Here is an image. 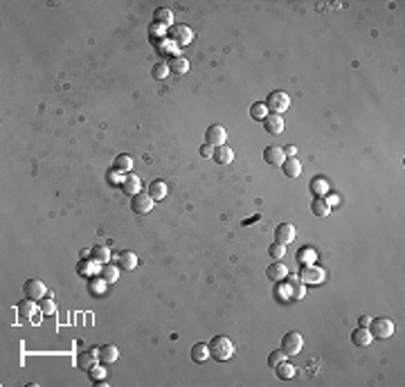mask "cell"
<instances>
[{
    "label": "cell",
    "mask_w": 405,
    "mask_h": 387,
    "mask_svg": "<svg viewBox=\"0 0 405 387\" xmlns=\"http://www.w3.org/2000/svg\"><path fill=\"white\" fill-rule=\"evenodd\" d=\"M207 347H209V358H214V360H219V362L230 360V358L235 356V345H232V340L225 338V335H214Z\"/></svg>",
    "instance_id": "obj_1"
},
{
    "label": "cell",
    "mask_w": 405,
    "mask_h": 387,
    "mask_svg": "<svg viewBox=\"0 0 405 387\" xmlns=\"http://www.w3.org/2000/svg\"><path fill=\"white\" fill-rule=\"evenodd\" d=\"M367 329L374 340H387L394 333V322H392L390 317H376V320H369Z\"/></svg>",
    "instance_id": "obj_2"
},
{
    "label": "cell",
    "mask_w": 405,
    "mask_h": 387,
    "mask_svg": "<svg viewBox=\"0 0 405 387\" xmlns=\"http://www.w3.org/2000/svg\"><path fill=\"white\" fill-rule=\"evenodd\" d=\"M300 280L302 284H311V286H320V284L327 280V272H324L320 266H313V264H304L300 272Z\"/></svg>",
    "instance_id": "obj_3"
},
{
    "label": "cell",
    "mask_w": 405,
    "mask_h": 387,
    "mask_svg": "<svg viewBox=\"0 0 405 387\" xmlns=\"http://www.w3.org/2000/svg\"><path fill=\"white\" fill-rule=\"evenodd\" d=\"M302 347H304V338H302V333L297 331H288L286 335L282 338V351L284 356H297L302 351Z\"/></svg>",
    "instance_id": "obj_4"
},
{
    "label": "cell",
    "mask_w": 405,
    "mask_h": 387,
    "mask_svg": "<svg viewBox=\"0 0 405 387\" xmlns=\"http://www.w3.org/2000/svg\"><path fill=\"white\" fill-rule=\"evenodd\" d=\"M268 113H277V115H282L284 111L290 106V97L286 93H282V90H275V93L268 95V99L264 101Z\"/></svg>",
    "instance_id": "obj_5"
},
{
    "label": "cell",
    "mask_w": 405,
    "mask_h": 387,
    "mask_svg": "<svg viewBox=\"0 0 405 387\" xmlns=\"http://www.w3.org/2000/svg\"><path fill=\"white\" fill-rule=\"evenodd\" d=\"M23 293H25V297H30L34 302H41L45 295H48V288H45V284L41 280H27L23 284Z\"/></svg>",
    "instance_id": "obj_6"
},
{
    "label": "cell",
    "mask_w": 405,
    "mask_h": 387,
    "mask_svg": "<svg viewBox=\"0 0 405 387\" xmlns=\"http://www.w3.org/2000/svg\"><path fill=\"white\" fill-rule=\"evenodd\" d=\"M225 140H227V131L221 126V124H212V126L207 128V133H205V144L221 146V144H225Z\"/></svg>",
    "instance_id": "obj_7"
},
{
    "label": "cell",
    "mask_w": 405,
    "mask_h": 387,
    "mask_svg": "<svg viewBox=\"0 0 405 387\" xmlns=\"http://www.w3.org/2000/svg\"><path fill=\"white\" fill-rule=\"evenodd\" d=\"M286 288H288V297H290V302H300V299L306 295V286L302 284L300 277H295V275H288V277H286Z\"/></svg>",
    "instance_id": "obj_8"
},
{
    "label": "cell",
    "mask_w": 405,
    "mask_h": 387,
    "mask_svg": "<svg viewBox=\"0 0 405 387\" xmlns=\"http://www.w3.org/2000/svg\"><path fill=\"white\" fill-rule=\"evenodd\" d=\"M153 203H156V201L149 196V191H146V193H135L133 201H131V207H133L135 214H149L153 209Z\"/></svg>",
    "instance_id": "obj_9"
},
{
    "label": "cell",
    "mask_w": 405,
    "mask_h": 387,
    "mask_svg": "<svg viewBox=\"0 0 405 387\" xmlns=\"http://www.w3.org/2000/svg\"><path fill=\"white\" fill-rule=\"evenodd\" d=\"M295 225H290V223H282V225H277L275 227V236H277V243H282V246H288V243H293L295 241Z\"/></svg>",
    "instance_id": "obj_10"
},
{
    "label": "cell",
    "mask_w": 405,
    "mask_h": 387,
    "mask_svg": "<svg viewBox=\"0 0 405 387\" xmlns=\"http://www.w3.org/2000/svg\"><path fill=\"white\" fill-rule=\"evenodd\" d=\"M97 360H99V347H93L90 351H83V354L77 356V367H79V369H86V372H88L90 367H95Z\"/></svg>",
    "instance_id": "obj_11"
},
{
    "label": "cell",
    "mask_w": 405,
    "mask_h": 387,
    "mask_svg": "<svg viewBox=\"0 0 405 387\" xmlns=\"http://www.w3.org/2000/svg\"><path fill=\"white\" fill-rule=\"evenodd\" d=\"M264 126L270 135H279L284 131V117L277 115V113H268V115L264 117Z\"/></svg>",
    "instance_id": "obj_12"
},
{
    "label": "cell",
    "mask_w": 405,
    "mask_h": 387,
    "mask_svg": "<svg viewBox=\"0 0 405 387\" xmlns=\"http://www.w3.org/2000/svg\"><path fill=\"white\" fill-rule=\"evenodd\" d=\"M264 160L268 164H272V167H282V162L286 160V156H284V149H279V146H266Z\"/></svg>",
    "instance_id": "obj_13"
},
{
    "label": "cell",
    "mask_w": 405,
    "mask_h": 387,
    "mask_svg": "<svg viewBox=\"0 0 405 387\" xmlns=\"http://www.w3.org/2000/svg\"><path fill=\"white\" fill-rule=\"evenodd\" d=\"M119 187H122L124 193H129V196L133 193V196H135V193H140L142 180H140V176H135V174L129 171V176H124V178H122V185H119Z\"/></svg>",
    "instance_id": "obj_14"
},
{
    "label": "cell",
    "mask_w": 405,
    "mask_h": 387,
    "mask_svg": "<svg viewBox=\"0 0 405 387\" xmlns=\"http://www.w3.org/2000/svg\"><path fill=\"white\" fill-rule=\"evenodd\" d=\"M266 277L270 282H284L288 277V268L282 264V261H275L272 266H268V270H266Z\"/></svg>",
    "instance_id": "obj_15"
},
{
    "label": "cell",
    "mask_w": 405,
    "mask_h": 387,
    "mask_svg": "<svg viewBox=\"0 0 405 387\" xmlns=\"http://www.w3.org/2000/svg\"><path fill=\"white\" fill-rule=\"evenodd\" d=\"M117 266L124 270H133L138 268V254L131 252V250H122V252L117 254Z\"/></svg>",
    "instance_id": "obj_16"
},
{
    "label": "cell",
    "mask_w": 405,
    "mask_h": 387,
    "mask_svg": "<svg viewBox=\"0 0 405 387\" xmlns=\"http://www.w3.org/2000/svg\"><path fill=\"white\" fill-rule=\"evenodd\" d=\"M212 160H214V162H219V164H230L232 160H235V151H232L227 144L214 146V156H212Z\"/></svg>",
    "instance_id": "obj_17"
},
{
    "label": "cell",
    "mask_w": 405,
    "mask_h": 387,
    "mask_svg": "<svg viewBox=\"0 0 405 387\" xmlns=\"http://www.w3.org/2000/svg\"><path fill=\"white\" fill-rule=\"evenodd\" d=\"M309 187H311V193H315V198H324L329 193V180L324 176H315Z\"/></svg>",
    "instance_id": "obj_18"
},
{
    "label": "cell",
    "mask_w": 405,
    "mask_h": 387,
    "mask_svg": "<svg viewBox=\"0 0 405 387\" xmlns=\"http://www.w3.org/2000/svg\"><path fill=\"white\" fill-rule=\"evenodd\" d=\"M282 169H284V176H286V178H297L302 174V162L297 158H286V160L282 162Z\"/></svg>",
    "instance_id": "obj_19"
},
{
    "label": "cell",
    "mask_w": 405,
    "mask_h": 387,
    "mask_svg": "<svg viewBox=\"0 0 405 387\" xmlns=\"http://www.w3.org/2000/svg\"><path fill=\"white\" fill-rule=\"evenodd\" d=\"M171 38L176 41V45H187V43H191L194 34H191V30L187 25H178L174 32H171Z\"/></svg>",
    "instance_id": "obj_20"
},
{
    "label": "cell",
    "mask_w": 405,
    "mask_h": 387,
    "mask_svg": "<svg viewBox=\"0 0 405 387\" xmlns=\"http://www.w3.org/2000/svg\"><path fill=\"white\" fill-rule=\"evenodd\" d=\"M372 333H369V329L367 327H358L356 331L351 333V342L356 345V347H367L369 342H372Z\"/></svg>",
    "instance_id": "obj_21"
},
{
    "label": "cell",
    "mask_w": 405,
    "mask_h": 387,
    "mask_svg": "<svg viewBox=\"0 0 405 387\" xmlns=\"http://www.w3.org/2000/svg\"><path fill=\"white\" fill-rule=\"evenodd\" d=\"M38 309H41V306H38L34 299L27 297L25 302H20V304H18V315L23 317V320H30V317L36 315V311H38Z\"/></svg>",
    "instance_id": "obj_22"
},
{
    "label": "cell",
    "mask_w": 405,
    "mask_h": 387,
    "mask_svg": "<svg viewBox=\"0 0 405 387\" xmlns=\"http://www.w3.org/2000/svg\"><path fill=\"white\" fill-rule=\"evenodd\" d=\"M167 193H169V187H167V183H162V180H153L149 185V196L153 201H162Z\"/></svg>",
    "instance_id": "obj_23"
},
{
    "label": "cell",
    "mask_w": 405,
    "mask_h": 387,
    "mask_svg": "<svg viewBox=\"0 0 405 387\" xmlns=\"http://www.w3.org/2000/svg\"><path fill=\"white\" fill-rule=\"evenodd\" d=\"M117 358H119V351H117L115 345H104V347H99V360H101V362H115Z\"/></svg>",
    "instance_id": "obj_24"
},
{
    "label": "cell",
    "mask_w": 405,
    "mask_h": 387,
    "mask_svg": "<svg viewBox=\"0 0 405 387\" xmlns=\"http://www.w3.org/2000/svg\"><path fill=\"white\" fill-rule=\"evenodd\" d=\"M275 374L279 378H284V380H288V378H295L297 376V369H295L290 362H286V360H282L279 365L275 367Z\"/></svg>",
    "instance_id": "obj_25"
},
{
    "label": "cell",
    "mask_w": 405,
    "mask_h": 387,
    "mask_svg": "<svg viewBox=\"0 0 405 387\" xmlns=\"http://www.w3.org/2000/svg\"><path fill=\"white\" fill-rule=\"evenodd\" d=\"M209 358V347L203 342H196L191 347V360L194 362H205Z\"/></svg>",
    "instance_id": "obj_26"
},
{
    "label": "cell",
    "mask_w": 405,
    "mask_h": 387,
    "mask_svg": "<svg viewBox=\"0 0 405 387\" xmlns=\"http://www.w3.org/2000/svg\"><path fill=\"white\" fill-rule=\"evenodd\" d=\"M99 270H101V277H104L106 284H115V282H117V277H119V268H117V266L101 264Z\"/></svg>",
    "instance_id": "obj_27"
},
{
    "label": "cell",
    "mask_w": 405,
    "mask_h": 387,
    "mask_svg": "<svg viewBox=\"0 0 405 387\" xmlns=\"http://www.w3.org/2000/svg\"><path fill=\"white\" fill-rule=\"evenodd\" d=\"M311 212L315 216H320V219H324V216L331 214V205L324 201V198H315V201L311 203Z\"/></svg>",
    "instance_id": "obj_28"
},
{
    "label": "cell",
    "mask_w": 405,
    "mask_h": 387,
    "mask_svg": "<svg viewBox=\"0 0 405 387\" xmlns=\"http://www.w3.org/2000/svg\"><path fill=\"white\" fill-rule=\"evenodd\" d=\"M153 20H156V25L160 27H167L174 23V14H171V9H156V16H153Z\"/></svg>",
    "instance_id": "obj_29"
},
{
    "label": "cell",
    "mask_w": 405,
    "mask_h": 387,
    "mask_svg": "<svg viewBox=\"0 0 405 387\" xmlns=\"http://www.w3.org/2000/svg\"><path fill=\"white\" fill-rule=\"evenodd\" d=\"M169 70L176 72V75H185V72L189 70V61L182 59V56H174V59H171V63H169Z\"/></svg>",
    "instance_id": "obj_30"
},
{
    "label": "cell",
    "mask_w": 405,
    "mask_h": 387,
    "mask_svg": "<svg viewBox=\"0 0 405 387\" xmlns=\"http://www.w3.org/2000/svg\"><path fill=\"white\" fill-rule=\"evenodd\" d=\"M131 167H133V158L126 156V153H122V156L115 158V169L117 171H131Z\"/></svg>",
    "instance_id": "obj_31"
},
{
    "label": "cell",
    "mask_w": 405,
    "mask_h": 387,
    "mask_svg": "<svg viewBox=\"0 0 405 387\" xmlns=\"http://www.w3.org/2000/svg\"><path fill=\"white\" fill-rule=\"evenodd\" d=\"M93 259L99 261V264H108V259H111V250L104 248V246H95L93 248Z\"/></svg>",
    "instance_id": "obj_32"
},
{
    "label": "cell",
    "mask_w": 405,
    "mask_h": 387,
    "mask_svg": "<svg viewBox=\"0 0 405 387\" xmlns=\"http://www.w3.org/2000/svg\"><path fill=\"white\" fill-rule=\"evenodd\" d=\"M268 115V108L264 101H257V104H252V108H250V117L252 119H261L264 122V117Z\"/></svg>",
    "instance_id": "obj_33"
},
{
    "label": "cell",
    "mask_w": 405,
    "mask_h": 387,
    "mask_svg": "<svg viewBox=\"0 0 405 387\" xmlns=\"http://www.w3.org/2000/svg\"><path fill=\"white\" fill-rule=\"evenodd\" d=\"M169 66L167 63H156L153 66V79H158V81H162V79H167V75H169Z\"/></svg>",
    "instance_id": "obj_34"
},
{
    "label": "cell",
    "mask_w": 405,
    "mask_h": 387,
    "mask_svg": "<svg viewBox=\"0 0 405 387\" xmlns=\"http://www.w3.org/2000/svg\"><path fill=\"white\" fill-rule=\"evenodd\" d=\"M38 306H41V313H43V315H54V313H56V304H54V302L50 299V297H43Z\"/></svg>",
    "instance_id": "obj_35"
},
{
    "label": "cell",
    "mask_w": 405,
    "mask_h": 387,
    "mask_svg": "<svg viewBox=\"0 0 405 387\" xmlns=\"http://www.w3.org/2000/svg\"><path fill=\"white\" fill-rule=\"evenodd\" d=\"M282 360H286V356H284V351H282V349H279V351H272V354L268 356V367H272V369H275V367H277Z\"/></svg>",
    "instance_id": "obj_36"
},
{
    "label": "cell",
    "mask_w": 405,
    "mask_h": 387,
    "mask_svg": "<svg viewBox=\"0 0 405 387\" xmlns=\"http://www.w3.org/2000/svg\"><path fill=\"white\" fill-rule=\"evenodd\" d=\"M88 374H90V380L93 383H99V380H104V376H106V372H104V367H90L88 369Z\"/></svg>",
    "instance_id": "obj_37"
},
{
    "label": "cell",
    "mask_w": 405,
    "mask_h": 387,
    "mask_svg": "<svg viewBox=\"0 0 405 387\" xmlns=\"http://www.w3.org/2000/svg\"><path fill=\"white\" fill-rule=\"evenodd\" d=\"M268 252H270V257H272V259H277V261H279V259L284 257V254H286V248H284L282 243H272Z\"/></svg>",
    "instance_id": "obj_38"
},
{
    "label": "cell",
    "mask_w": 405,
    "mask_h": 387,
    "mask_svg": "<svg viewBox=\"0 0 405 387\" xmlns=\"http://www.w3.org/2000/svg\"><path fill=\"white\" fill-rule=\"evenodd\" d=\"M313 259H315V252H313L311 248H306L304 252H302V261H304V264H311Z\"/></svg>",
    "instance_id": "obj_39"
},
{
    "label": "cell",
    "mask_w": 405,
    "mask_h": 387,
    "mask_svg": "<svg viewBox=\"0 0 405 387\" xmlns=\"http://www.w3.org/2000/svg\"><path fill=\"white\" fill-rule=\"evenodd\" d=\"M201 156L203 158H212L214 156V146L212 144H203L201 146Z\"/></svg>",
    "instance_id": "obj_40"
},
{
    "label": "cell",
    "mask_w": 405,
    "mask_h": 387,
    "mask_svg": "<svg viewBox=\"0 0 405 387\" xmlns=\"http://www.w3.org/2000/svg\"><path fill=\"white\" fill-rule=\"evenodd\" d=\"M295 153H297V149H295V146H286V149H284V156L295 158Z\"/></svg>",
    "instance_id": "obj_41"
},
{
    "label": "cell",
    "mask_w": 405,
    "mask_h": 387,
    "mask_svg": "<svg viewBox=\"0 0 405 387\" xmlns=\"http://www.w3.org/2000/svg\"><path fill=\"white\" fill-rule=\"evenodd\" d=\"M369 320H372V317H367V315H363L360 320H358V324H360V327H369Z\"/></svg>",
    "instance_id": "obj_42"
},
{
    "label": "cell",
    "mask_w": 405,
    "mask_h": 387,
    "mask_svg": "<svg viewBox=\"0 0 405 387\" xmlns=\"http://www.w3.org/2000/svg\"><path fill=\"white\" fill-rule=\"evenodd\" d=\"M261 219V216L259 214H257V216H252V219H248V221H243V225H250V223H254V221H259Z\"/></svg>",
    "instance_id": "obj_43"
}]
</instances>
